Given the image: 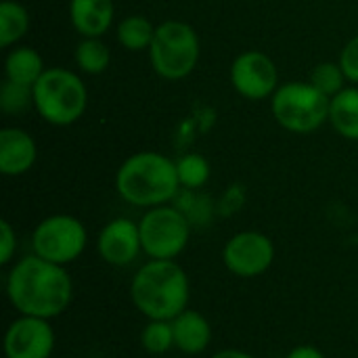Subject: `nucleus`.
<instances>
[{
    "label": "nucleus",
    "mask_w": 358,
    "mask_h": 358,
    "mask_svg": "<svg viewBox=\"0 0 358 358\" xmlns=\"http://www.w3.org/2000/svg\"><path fill=\"white\" fill-rule=\"evenodd\" d=\"M4 292L17 315L52 321L71 306L73 281L65 266L29 254L8 266Z\"/></svg>",
    "instance_id": "1"
},
{
    "label": "nucleus",
    "mask_w": 358,
    "mask_h": 358,
    "mask_svg": "<svg viewBox=\"0 0 358 358\" xmlns=\"http://www.w3.org/2000/svg\"><path fill=\"white\" fill-rule=\"evenodd\" d=\"M130 300L147 321H172L189 308V275L176 260H149L130 281Z\"/></svg>",
    "instance_id": "2"
},
{
    "label": "nucleus",
    "mask_w": 358,
    "mask_h": 358,
    "mask_svg": "<svg viewBox=\"0 0 358 358\" xmlns=\"http://www.w3.org/2000/svg\"><path fill=\"white\" fill-rule=\"evenodd\" d=\"M115 191L134 208L151 210L166 206L180 191L176 162L157 151L134 153L117 168Z\"/></svg>",
    "instance_id": "3"
},
{
    "label": "nucleus",
    "mask_w": 358,
    "mask_h": 358,
    "mask_svg": "<svg viewBox=\"0 0 358 358\" xmlns=\"http://www.w3.org/2000/svg\"><path fill=\"white\" fill-rule=\"evenodd\" d=\"M88 105V90L82 78L65 67H48L34 84V107L52 126L78 122Z\"/></svg>",
    "instance_id": "4"
},
{
    "label": "nucleus",
    "mask_w": 358,
    "mask_h": 358,
    "mask_svg": "<svg viewBox=\"0 0 358 358\" xmlns=\"http://www.w3.org/2000/svg\"><path fill=\"white\" fill-rule=\"evenodd\" d=\"M329 101L310 82H285L275 90L271 109L281 128L310 134L329 122Z\"/></svg>",
    "instance_id": "5"
},
{
    "label": "nucleus",
    "mask_w": 358,
    "mask_h": 358,
    "mask_svg": "<svg viewBox=\"0 0 358 358\" xmlns=\"http://www.w3.org/2000/svg\"><path fill=\"white\" fill-rule=\"evenodd\" d=\"M151 65L164 80L187 78L199 61V38L185 21H164L149 46Z\"/></svg>",
    "instance_id": "6"
},
{
    "label": "nucleus",
    "mask_w": 358,
    "mask_h": 358,
    "mask_svg": "<svg viewBox=\"0 0 358 358\" xmlns=\"http://www.w3.org/2000/svg\"><path fill=\"white\" fill-rule=\"evenodd\" d=\"M191 222L172 203L147 210L138 220L143 254L149 260H176L189 245Z\"/></svg>",
    "instance_id": "7"
},
{
    "label": "nucleus",
    "mask_w": 358,
    "mask_h": 358,
    "mask_svg": "<svg viewBox=\"0 0 358 358\" xmlns=\"http://www.w3.org/2000/svg\"><path fill=\"white\" fill-rule=\"evenodd\" d=\"M86 245L88 231L84 222L71 214H50L42 218L31 233V252L61 266L76 262Z\"/></svg>",
    "instance_id": "8"
},
{
    "label": "nucleus",
    "mask_w": 358,
    "mask_h": 358,
    "mask_svg": "<svg viewBox=\"0 0 358 358\" xmlns=\"http://www.w3.org/2000/svg\"><path fill=\"white\" fill-rule=\"evenodd\" d=\"M275 243L260 231H239L222 248L224 268L239 279H256L268 273L275 262Z\"/></svg>",
    "instance_id": "9"
},
{
    "label": "nucleus",
    "mask_w": 358,
    "mask_h": 358,
    "mask_svg": "<svg viewBox=\"0 0 358 358\" xmlns=\"http://www.w3.org/2000/svg\"><path fill=\"white\" fill-rule=\"evenodd\" d=\"M231 84L241 96L262 101L273 96L279 88V73L268 55L260 50H245L237 55L231 65Z\"/></svg>",
    "instance_id": "10"
},
{
    "label": "nucleus",
    "mask_w": 358,
    "mask_h": 358,
    "mask_svg": "<svg viewBox=\"0 0 358 358\" xmlns=\"http://www.w3.org/2000/svg\"><path fill=\"white\" fill-rule=\"evenodd\" d=\"M55 329L48 319L19 315L8 323L4 331V357L6 358H52Z\"/></svg>",
    "instance_id": "11"
},
{
    "label": "nucleus",
    "mask_w": 358,
    "mask_h": 358,
    "mask_svg": "<svg viewBox=\"0 0 358 358\" xmlns=\"http://www.w3.org/2000/svg\"><path fill=\"white\" fill-rule=\"evenodd\" d=\"M96 254L101 260L115 268H126L143 254L138 222L130 218L109 220L96 237Z\"/></svg>",
    "instance_id": "12"
},
{
    "label": "nucleus",
    "mask_w": 358,
    "mask_h": 358,
    "mask_svg": "<svg viewBox=\"0 0 358 358\" xmlns=\"http://www.w3.org/2000/svg\"><path fill=\"white\" fill-rule=\"evenodd\" d=\"M36 141L21 128L0 130V172L4 176H21L36 164Z\"/></svg>",
    "instance_id": "13"
},
{
    "label": "nucleus",
    "mask_w": 358,
    "mask_h": 358,
    "mask_svg": "<svg viewBox=\"0 0 358 358\" xmlns=\"http://www.w3.org/2000/svg\"><path fill=\"white\" fill-rule=\"evenodd\" d=\"M174 331V348L182 355L197 357L206 352L212 344V325L210 321L197 310H182L172 321Z\"/></svg>",
    "instance_id": "14"
},
{
    "label": "nucleus",
    "mask_w": 358,
    "mask_h": 358,
    "mask_svg": "<svg viewBox=\"0 0 358 358\" xmlns=\"http://www.w3.org/2000/svg\"><path fill=\"white\" fill-rule=\"evenodd\" d=\"M113 0H69V19L82 38H101L113 23Z\"/></svg>",
    "instance_id": "15"
},
{
    "label": "nucleus",
    "mask_w": 358,
    "mask_h": 358,
    "mask_svg": "<svg viewBox=\"0 0 358 358\" xmlns=\"http://www.w3.org/2000/svg\"><path fill=\"white\" fill-rule=\"evenodd\" d=\"M329 124L348 141H358V88H344L329 101Z\"/></svg>",
    "instance_id": "16"
},
{
    "label": "nucleus",
    "mask_w": 358,
    "mask_h": 358,
    "mask_svg": "<svg viewBox=\"0 0 358 358\" xmlns=\"http://www.w3.org/2000/svg\"><path fill=\"white\" fill-rule=\"evenodd\" d=\"M44 71L46 69H44L42 57L38 55V50H34L29 46H17L4 59L6 80L17 82V84L34 86Z\"/></svg>",
    "instance_id": "17"
},
{
    "label": "nucleus",
    "mask_w": 358,
    "mask_h": 358,
    "mask_svg": "<svg viewBox=\"0 0 358 358\" xmlns=\"http://www.w3.org/2000/svg\"><path fill=\"white\" fill-rule=\"evenodd\" d=\"M172 206H176L187 216L193 229L208 227L218 214V206L208 195H201L199 191H189V189H180Z\"/></svg>",
    "instance_id": "18"
},
{
    "label": "nucleus",
    "mask_w": 358,
    "mask_h": 358,
    "mask_svg": "<svg viewBox=\"0 0 358 358\" xmlns=\"http://www.w3.org/2000/svg\"><path fill=\"white\" fill-rule=\"evenodd\" d=\"M29 29V15L25 6L15 0H2L0 4V46L8 48L17 44Z\"/></svg>",
    "instance_id": "19"
},
{
    "label": "nucleus",
    "mask_w": 358,
    "mask_h": 358,
    "mask_svg": "<svg viewBox=\"0 0 358 358\" xmlns=\"http://www.w3.org/2000/svg\"><path fill=\"white\" fill-rule=\"evenodd\" d=\"M155 25L143 15H130L117 25V42L126 50H147L155 38Z\"/></svg>",
    "instance_id": "20"
},
{
    "label": "nucleus",
    "mask_w": 358,
    "mask_h": 358,
    "mask_svg": "<svg viewBox=\"0 0 358 358\" xmlns=\"http://www.w3.org/2000/svg\"><path fill=\"white\" fill-rule=\"evenodd\" d=\"M109 61L111 52L101 38H82V42L76 46V65L88 76L103 73L109 67Z\"/></svg>",
    "instance_id": "21"
},
{
    "label": "nucleus",
    "mask_w": 358,
    "mask_h": 358,
    "mask_svg": "<svg viewBox=\"0 0 358 358\" xmlns=\"http://www.w3.org/2000/svg\"><path fill=\"white\" fill-rule=\"evenodd\" d=\"M141 348L151 357L168 355L174 348V331L170 321H147V325L141 331Z\"/></svg>",
    "instance_id": "22"
},
{
    "label": "nucleus",
    "mask_w": 358,
    "mask_h": 358,
    "mask_svg": "<svg viewBox=\"0 0 358 358\" xmlns=\"http://www.w3.org/2000/svg\"><path fill=\"white\" fill-rule=\"evenodd\" d=\"M176 172L180 189L199 191L210 180V164L199 153H187L180 159H176Z\"/></svg>",
    "instance_id": "23"
},
{
    "label": "nucleus",
    "mask_w": 358,
    "mask_h": 358,
    "mask_svg": "<svg viewBox=\"0 0 358 358\" xmlns=\"http://www.w3.org/2000/svg\"><path fill=\"white\" fill-rule=\"evenodd\" d=\"M308 82H310L317 90H321L325 96L331 99V96H336L338 92H342V90L346 88L348 78H346V73H344V69H342L340 63L327 61V63H319V65L313 69Z\"/></svg>",
    "instance_id": "24"
},
{
    "label": "nucleus",
    "mask_w": 358,
    "mask_h": 358,
    "mask_svg": "<svg viewBox=\"0 0 358 358\" xmlns=\"http://www.w3.org/2000/svg\"><path fill=\"white\" fill-rule=\"evenodd\" d=\"M34 105V86L17 84L4 78L0 86V109L6 115H19Z\"/></svg>",
    "instance_id": "25"
},
{
    "label": "nucleus",
    "mask_w": 358,
    "mask_h": 358,
    "mask_svg": "<svg viewBox=\"0 0 358 358\" xmlns=\"http://www.w3.org/2000/svg\"><path fill=\"white\" fill-rule=\"evenodd\" d=\"M17 254V233L8 220H0V264L10 266Z\"/></svg>",
    "instance_id": "26"
},
{
    "label": "nucleus",
    "mask_w": 358,
    "mask_h": 358,
    "mask_svg": "<svg viewBox=\"0 0 358 358\" xmlns=\"http://www.w3.org/2000/svg\"><path fill=\"white\" fill-rule=\"evenodd\" d=\"M243 203H245V191H243V187H239V185H233V187H229L224 193H222V197L218 199V214L220 216H233V214H237L241 208H243Z\"/></svg>",
    "instance_id": "27"
},
{
    "label": "nucleus",
    "mask_w": 358,
    "mask_h": 358,
    "mask_svg": "<svg viewBox=\"0 0 358 358\" xmlns=\"http://www.w3.org/2000/svg\"><path fill=\"white\" fill-rule=\"evenodd\" d=\"M340 65L348 78V82L358 84V36H355L340 55Z\"/></svg>",
    "instance_id": "28"
},
{
    "label": "nucleus",
    "mask_w": 358,
    "mask_h": 358,
    "mask_svg": "<svg viewBox=\"0 0 358 358\" xmlns=\"http://www.w3.org/2000/svg\"><path fill=\"white\" fill-rule=\"evenodd\" d=\"M285 358H327L317 346H310V344H302V346H296L287 352Z\"/></svg>",
    "instance_id": "29"
},
{
    "label": "nucleus",
    "mask_w": 358,
    "mask_h": 358,
    "mask_svg": "<svg viewBox=\"0 0 358 358\" xmlns=\"http://www.w3.org/2000/svg\"><path fill=\"white\" fill-rule=\"evenodd\" d=\"M210 358H260L252 352H245V350H235V348H224V350H218L216 355H212Z\"/></svg>",
    "instance_id": "30"
}]
</instances>
